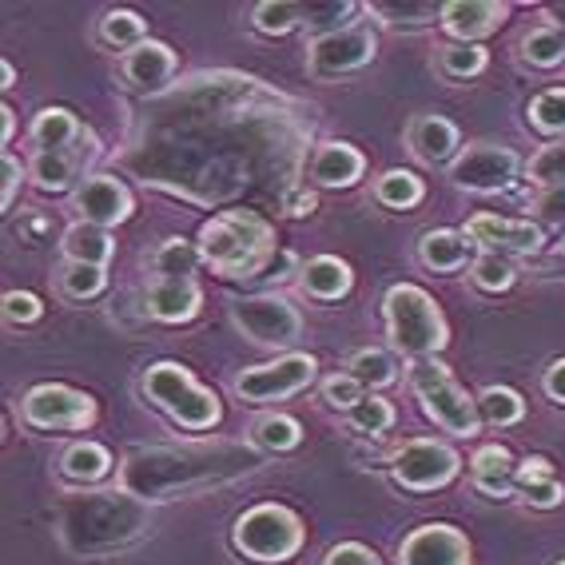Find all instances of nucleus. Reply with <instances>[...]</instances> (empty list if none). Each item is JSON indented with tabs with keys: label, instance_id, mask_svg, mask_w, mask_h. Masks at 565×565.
I'll return each mask as SVG.
<instances>
[{
	"label": "nucleus",
	"instance_id": "45",
	"mask_svg": "<svg viewBox=\"0 0 565 565\" xmlns=\"http://www.w3.org/2000/svg\"><path fill=\"white\" fill-rule=\"evenodd\" d=\"M0 163H4V192H0V207L9 212L12 200H17V188H21V180H24V168L12 152H4V160H0Z\"/></svg>",
	"mask_w": 565,
	"mask_h": 565
},
{
	"label": "nucleus",
	"instance_id": "36",
	"mask_svg": "<svg viewBox=\"0 0 565 565\" xmlns=\"http://www.w3.org/2000/svg\"><path fill=\"white\" fill-rule=\"evenodd\" d=\"M347 374H354L363 386H391L394 383V359L379 347H366V351H354L351 363H347Z\"/></svg>",
	"mask_w": 565,
	"mask_h": 565
},
{
	"label": "nucleus",
	"instance_id": "46",
	"mask_svg": "<svg viewBox=\"0 0 565 565\" xmlns=\"http://www.w3.org/2000/svg\"><path fill=\"white\" fill-rule=\"evenodd\" d=\"M534 207L545 215V220H565V183L562 188H542Z\"/></svg>",
	"mask_w": 565,
	"mask_h": 565
},
{
	"label": "nucleus",
	"instance_id": "42",
	"mask_svg": "<svg viewBox=\"0 0 565 565\" xmlns=\"http://www.w3.org/2000/svg\"><path fill=\"white\" fill-rule=\"evenodd\" d=\"M41 311H44L41 299H36L32 291H9L4 295V319H9V323H36Z\"/></svg>",
	"mask_w": 565,
	"mask_h": 565
},
{
	"label": "nucleus",
	"instance_id": "32",
	"mask_svg": "<svg viewBox=\"0 0 565 565\" xmlns=\"http://www.w3.org/2000/svg\"><path fill=\"white\" fill-rule=\"evenodd\" d=\"M299 438H303V430H299V423L287 418V414H263L259 423L252 426V443L259 446V450H271V455L295 450Z\"/></svg>",
	"mask_w": 565,
	"mask_h": 565
},
{
	"label": "nucleus",
	"instance_id": "9",
	"mask_svg": "<svg viewBox=\"0 0 565 565\" xmlns=\"http://www.w3.org/2000/svg\"><path fill=\"white\" fill-rule=\"evenodd\" d=\"M522 172V160H518L514 148L505 143H470L458 152V160L450 163V180L462 188V192H505L510 183Z\"/></svg>",
	"mask_w": 565,
	"mask_h": 565
},
{
	"label": "nucleus",
	"instance_id": "2",
	"mask_svg": "<svg viewBox=\"0 0 565 565\" xmlns=\"http://www.w3.org/2000/svg\"><path fill=\"white\" fill-rule=\"evenodd\" d=\"M386 315V334H391V347L406 359H435L446 347L450 331H446L443 307L435 303V295L414 287V282H394L383 299Z\"/></svg>",
	"mask_w": 565,
	"mask_h": 565
},
{
	"label": "nucleus",
	"instance_id": "7",
	"mask_svg": "<svg viewBox=\"0 0 565 565\" xmlns=\"http://www.w3.org/2000/svg\"><path fill=\"white\" fill-rule=\"evenodd\" d=\"M24 423L36 430H84L96 418L92 394L76 391L64 383H41L21 398Z\"/></svg>",
	"mask_w": 565,
	"mask_h": 565
},
{
	"label": "nucleus",
	"instance_id": "17",
	"mask_svg": "<svg viewBox=\"0 0 565 565\" xmlns=\"http://www.w3.org/2000/svg\"><path fill=\"white\" fill-rule=\"evenodd\" d=\"M200 299L203 291L195 279H152L148 282V295H143L148 315L160 319V323H188V319H195Z\"/></svg>",
	"mask_w": 565,
	"mask_h": 565
},
{
	"label": "nucleus",
	"instance_id": "40",
	"mask_svg": "<svg viewBox=\"0 0 565 565\" xmlns=\"http://www.w3.org/2000/svg\"><path fill=\"white\" fill-rule=\"evenodd\" d=\"M104 282H108V267H92V263H64V271H61V287L72 299L100 295Z\"/></svg>",
	"mask_w": 565,
	"mask_h": 565
},
{
	"label": "nucleus",
	"instance_id": "50",
	"mask_svg": "<svg viewBox=\"0 0 565 565\" xmlns=\"http://www.w3.org/2000/svg\"><path fill=\"white\" fill-rule=\"evenodd\" d=\"M12 131H17V111L4 104V108H0V143H9Z\"/></svg>",
	"mask_w": 565,
	"mask_h": 565
},
{
	"label": "nucleus",
	"instance_id": "26",
	"mask_svg": "<svg viewBox=\"0 0 565 565\" xmlns=\"http://www.w3.org/2000/svg\"><path fill=\"white\" fill-rule=\"evenodd\" d=\"M426 195L423 180L414 172H406V168H391V172H383L379 180H374V200L383 203V207H394V212H411V207H418Z\"/></svg>",
	"mask_w": 565,
	"mask_h": 565
},
{
	"label": "nucleus",
	"instance_id": "13",
	"mask_svg": "<svg viewBox=\"0 0 565 565\" xmlns=\"http://www.w3.org/2000/svg\"><path fill=\"white\" fill-rule=\"evenodd\" d=\"M398 565H470V542L462 530L446 522L418 525L398 545Z\"/></svg>",
	"mask_w": 565,
	"mask_h": 565
},
{
	"label": "nucleus",
	"instance_id": "14",
	"mask_svg": "<svg viewBox=\"0 0 565 565\" xmlns=\"http://www.w3.org/2000/svg\"><path fill=\"white\" fill-rule=\"evenodd\" d=\"M505 17H510V9L498 4V0H450V4L438 9L443 29L462 44H478L486 36H494L505 24Z\"/></svg>",
	"mask_w": 565,
	"mask_h": 565
},
{
	"label": "nucleus",
	"instance_id": "35",
	"mask_svg": "<svg viewBox=\"0 0 565 565\" xmlns=\"http://www.w3.org/2000/svg\"><path fill=\"white\" fill-rule=\"evenodd\" d=\"M530 124H534L542 136H562L565 140V88H545L537 92L530 108H525Z\"/></svg>",
	"mask_w": 565,
	"mask_h": 565
},
{
	"label": "nucleus",
	"instance_id": "23",
	"mask_svg": "<svg viewBox=\"0 0 565 565\" xmlns=\"http://www.w3.org/2000/svg\"><path fill=\"white\" fill-rule=\"evenodd\" d=\"M111 252H116V239L108 235V227H96V223H72L64 232V255L68 263H92V267H108Z\"/></svg>",
	"mask_w": 565,
	"mask_h": 565
},
{
	"label": "nucleus",
	"instance_id": "4",
	"mask_svg": "<svg viewBox=\"0 0 565 565\" xmlns=\"http://www.w3.org/2000/svg\"><path fill=\"white\" fill-rule=\"evenodd\" d=\"M232 542H235V550H239L243 557H252V562L279 565L299 554V545H303V522H299V514L287 510V505L263 502V505H252L247 514L235 518Z\"/></svg>",
	"mask_w": 565,
	"mask_h": 565
},
{
	"label": "nucleus",
	"instance_id": "52",
	"mask_svg": "<svg viewBox=\"0 0 565 565\" xmlns=\"http://www.w3.org/2000/svg\"><path fill=\"white\" fill-rule=\"evenodd\" d=\"M562 255H565V235H562Z\"/></svg>",
	"mask_w": 565,
	"mask_h": 565
},
{
	"label": "nucleus",
	"instance_id": "27",
	"mask_svg": "<svg viewBox=\"0 0 565 565\" xmlns=\"http://www.w3.org/2000/svg\"><path fill=\"white\" fill-rule=\"evenodd\" d=\"M522 61L534 68H557L565 64V29L557 24H537L522 36Z\"/></svg>",
	"mask_w": 565,
	"mask_h": 565
},
{
	"label": "nucleus",
	"instance_id": "51",
	"mask_svg": "<svg viewBox=\"0 0 565 565\" xmlns=\"http://www.w3.org/2000/svg\"><path fill=\"white\" fill-rule=\"evenodd\" d=\"M0 81H4V88H12V81H17V68H12V61L0 64Z\"/></svg>",
	"mask_w": 565,
	"mask_h": 565
},
{
	"label": "nucleus",
	"instance_id": "16",
	"mask_svg": "<svg viewBox=\"0 0 565 565\" xmlns=\"http://www.w3.org/2000/svg\"><path fill=\"white\" fill-rule=\"evenodd\" d=\"M363 152L351 148L343 140H331V143H319L307 163V175H311L315 188H351V183L363 180Z\"/></svg>",
	"mask_w": 565,
	"mask_h": 565
},
{
	"label": "nucleus",
	"instance_id": "43",
	"mask_svg": "<svg viewBox=\"0 0 565 565\" xmlns=\"http://www.w3.org/2000/svg\"><path fill=\"white\" fill-rule=\"evenodd\" d=\"M327 565H386V562L379 554H374L371 545H363V542H343V545H334L331 554H327Z\"/></svg>",
	"mask_w": 565,
	"mask_h": 565
},
{
	"label": "nucleus",
	"instance_id": "5",
	"mask_svg": "<svg viewBox=\"0 0 565 565\" xmlns=\"http://www.w3.org/2000/svg\"><path fill=\"white\" fill-rule=\"evenodd\" d=\"M411 386H414V394H418L423 411L443 426L446 435H458V438L478 435V426H482V418H478V398H470V394L455 383V374H450L446 363H438V359H418V363L411 366Z\"/></svg>",
	"mask_w": 565,
	"mask_h": 565
},
{
	"label": "nucleus",
	"instance_id": "24",
	"mask_svg": "<svg viewBox=\"0 0 565 565\" xmlns=\"http://www.w3.org/2000/svg\"><path fill=\"white\" fill-rule=\"evenodd\" d=\"M84 131L76 124L68 108H44L36 120H32V143L41 148V152H68L72 143L81 140Z\"/></svg>",
	"mask_w": 565,
	"mask_h": 565
},
{
	"label": "nucleus",
	"instance_id": "48",
	"mask_svg": "<svg viewBox=\"0 0 565 565\" xmlns=\"http://www.w3.org/2000/svg\"><path fill=\"white\" fill-rule=\"evenodd\" d=\"M542 391L550 394L554 403H562V406H565V359H557V363L545 366V374H542Z\"/></svg>",
	"mask_w": 565,
	"mask_h": 565
},
{
	"label": "nucleus",
	"instance_id": "1",
	"mask_svg": "<svg viewBox=\"0 0 565 565\" xmlns=\"http://www.w3.org/2000/svg\"><path fill=\"white\" fill-rule=\"evenodd\" d=\"M200 255L212 263L223 279H247L267 267L275 255V227L255 212H223L203 223L200 232Z\"/></svg>",
	"mask_w": 565,
	"mask_h": 565
},
{
	"label": "nucleus",
	"instance_id": "8",
	"mask_svg": "<svg viewBox=\"0 0 565 565\" xmlns=\"http://www.w3.org/2000/svg\"><path fill=\"white\" fill-rule=\"evenodd\" d=\"M315 371H319V363L311 354H282L275 363H259L252 371H243L235 379V394L243 403H279V398L307 391L315 383Z\"/></svg>",
	"mask_w": 565,
	"mask_h": 565
},
{
	"label": "nucleus",
	"instance_id": "15",
	"mask_svg": "<svg viewBox=\"0 0 565 565\" xmlns=\"http://www.w3.org/2000/svg\"><path fill=\"white\" fill-rule=\"evenodd\" d=\"M76 212H81L84 223L116 227L131 215V192L116 175H88L76 188Z\"/></svg>",
	"mask_w": 565,
	"mask_h": 565
},
{
	"label": "nucleus",
	"instance_id": "30",
	"mask_svg": "<svg viewBox=\"0 0 565 565\" xmlns=\"http://www.w3.org/2000/svg\"><path fill=\"white\" fill-rule=\"evenodd\" d=\"M200 247L188 239H163L160 252L152 255L156 279H192V271L200 267Z\"/></svg>",
	"mask_w": 565,
	"mask_h": 565
},
{
	"label": "nucleus",
	"instance_id": "53",
	"mask_svg": "<svg viewBox=\"0 0 565 565\" xmlns=\"http://www.w3.org/2000/svg\"><path fill=\"white\" fill-rule=\"evenodd\" d=\"M557 565H565V562H557Z\"/></svg>",
	"mask_w": 565,
	"mask_h": 565
},
{
	"label": "nucleus",
	"instance_id": "19",
	"mask_svg": "<svg viewBox=\"0 0 565 565\" xmlns=\"http://www.w3.org/2000/svg\"><path fill=\"white\" fill-rule=\"evenodd\" d=\"M470 482L490 498H510L518 486V462L505 446H482L470 458Z\"/></svg>",
	"mask_w": 565,
	"mask_h": 565
},
{
	"label": "nucleus",
	"instance_id": "11",
	"mask_svg": "<svg viewBox=\"0 0 565 565\" xmlns=\"http://www.w3.org/2000/svg\"><path fill=\"white\" fill-rule=\"evenodd\" d=\"M374 52H379V41L366 24H343V29L323 32L311 44V72L319 81H334V76L366 68L374 61Z\"/></svg>",
	"mask_w": 565,
	"mask_h": 565
},
{
	"label": "nucleus",
	"instance_id": "22",
	"mask_svg": "<svg viewBox=\"0 0 565 565\" xmlns=\"http://www.w3.org/2000/svg\"><path fill=\"white\" fill-rule=\"evenodd\" d=\"M299 282H303V291L311 295V299H343L347 291H351V267H347L343 259H334V255H319V259H311L299 271Z\"/></svg>",
	"mask_w": 565,
	"mask_h": 565
},
{
	"label": "nucleus",
	"instance_id": "3",
	"mask_svg": "<svg viewBox=\"0 0 565 565\" xmlns=\"http://www.w3.org/2000/svg\"><path fill=\"white\" fill-rule=\"evenodd\" d=\"M143 394H148L172 423H180L183 430H212L223 414L215 391L195 383L192 371L180 363L148 366V371H143Z\"/></svg>",
	"mask_w": 565,
	"mask_h": 565
},
{
	"label": "nucleus",
	"instance_id": "18",
	"mask_svg": "<svg viewBox=\"0 0 565 565\" xmlns=\"http://www.w3.org/2000/svg\"><path fill=\"white\" fill-rule=\"evenodd\" d=\"M406 143L411 152L423 163H455L458 152H462V140H458V128L446 116H418L406 131Z\"/></svg>",
	"mask_w": 565,
	"mask_h": 565
},
{
	"label": "nucleus",
	"instance_id": "6",
	"mask_svg": "<svg viewBox=\"0 0 565 565\" xmlns=\"http://www.w3.org/2000/svg\"><path fill=\"white\" fill-rule=\"evenodd\" d=\"M458 466H462V458H458L455 446L438 443V438H411L394 450L391 475L403 490L423 494V490H438V486L450 482L458 475Z\"/></svg>",
	"mask_w": 565,
	"mask_h": 565
},
{
	"label": "nucleus",
	"instance_id": "49",
	"mask_svg": "<svg viewBox=\"0 0 565 565\" xmlns=\"http://www.w3.org/2000/svg\"><path fill=\"white\" fill-rule=\"evenodd\" d=\"M282 207L291 215H311L315 207H319V200H315V192H307V188H295V192L282 195Z\"/></svg>",
	"mask_w": 565,
	"mask_h": 565
},
{
	"label": "nucleus",
	"instance_id": "10",
	"mask_svg": "<svg viewBox=\"0 0 565 565\" xmlns=\"http://www.w3.org/2000/svg\"><path fill=\"white\" fill-rule=\"evenodd\" d=\"M232 319L252 343L263 347H291L303 334V315L295 311L279 295H252L232 307Z\"/></svg>",
	"mask_w": 565,
	"mask_h": 565
},
{
	"label": "nucleus",
	"instance_id": "41",
	"mask_svg": "<svg viewBox=\"0 0 565 565\" xmlns=\"http://www.w3.org/2000/svg\"><path fill=\"white\" fill-rule=\"evenodd\" d=\"M363 391L366 386L354 379V374H331L323 383V398L334 406V411H351L359 398H363Z\"/></svg>",
	"mask_w": 565,
	"mask_h": 565
},
{
	"label": "nucleus",
	"instance_id": "25",
	"mask_svg": "<svg viewBox=\"0 0 565 565\" xmlns=\"http://www.w3.org/2000/svg\"><path fill=\"white\" fill-rule=\"evenodd\" d=\"M108 470H111V455L100 443H72L61 455V475L68 482H81V486L100 482Z\"/></svg>",
	"mask_w": 565,
	"mask_h": 565
},
{
	"label": "nucleus",
	"instance_id": "44",
	"mask_svg": "<svg viewBox=\"0 0 565 565\" xmlns=\"http://www.w3.org/2000/svg\"><path fill=\"white\" fill-rule=\"evenodd\" d=\"M522 490V498L530 505H537V510H554L557 502L565 498V490H562V482L557 478H545V482H530V486H518Z\"/></svg>",
	"mask_w": 565,
	"mask_h": 565
},
{
	"label": "nucleus",
	"instance_id": "34",
	"mask_svg": "<svg viewBox=\"0 0 565 565\" xmlns=\"http://www.w3.org/2000/svg\"><path fill=\"white\" fill-rule=\"evenodd\" d=\"M470 279H475L482 291H510L518 279V263L510 259V255L482 252L475 263H470Z\"/></svg>",
	"mask_w": 565,
	"mask_h": 565
},
{
	"label": "nucleus",
	"instance_id": "38",
	"mask_svg": "<svg viewBox=\"0 0 565 565\" xmlns=\"http://www.w3.org/2000/svg\"><path fill=\"white\" fill-rule=\"evenodd\" d=\"M347 418H351V426L359 435H383L394 423V406L386 403V398H379V394H363V398L347 411Z\"/></svg>",
	"mask_w": 565,
	"mask_h": 565
},
{
	"label": "nucleus",
	"instance_id": "47",
	"mask_svg": "<svg viewBox=\"0 0 565 565\" xmlns=\"http://www.w3.org/2000/svg\"><path fill=\"white\" fill-rule=\"evenodd\" d=\"M545 478H554V466H550V458L534 455V458H525V462H518V486L545 482Z\"/></svg>",
	"mask_w": 565,
	"mask_h": 565
},
{
	"label": "nucleus",
	"instance_id": "31",
	"mask_svg": "<svg viewBox=\"0 0 565 565\" xmlns=\"http://www.w3.org/2000/svg\"><path fill=\"white\" fill-rule=\"evenodd\" d=\"M100 41L111 44V49H140L143 41H148V24H143L140 12L131 9H111L104 12L100 21Z\"/></svg>",
	"mask_w": 565,
	"mask_h": 565
},
{
	"label": "nucleus",
	"instance_id": "33",
	"mask_svg": "<svg viewBox=\"0 0 565 565\" xmlns=\"http://www.w3.org/2000/svg\"><path fill=\"white\" fill-rule=\"evenodd\" d=\"M438 64L450 81H470V76H482L486 64H490V52L482 44H462V41H450L443 52H438Z\"/></svg>",
	"mask_w": 565,
	"mask_h": 565
},
{
	"label": "nucleus",
	"instance_id": "29",
	"mask_svg": "<svg viewBox=\"0 0 565 565\" xmlns=\"http://www.w3.org/2000/svg\"><path fill=\"white\" fill-rule=\"evenodd\" d=\"M76 168H81V156L72 152H36L32 160V183L41 192H64L76 180Z\"/></svg>",
	"mask_w": 565,
	"mask_h": 565
},
{
	"label": "nucleus",
	"instance_id": "39",
	"mask_svg": "<svg viewBox=\"0 0 565 565\" xmlns=\"http://www.w3.org/2000/svg\"><path fill=\"white\" fill-rule=\"evenodd\" d=\"M525 175L537 183V188H562L565 183V140H554L537 148L534 160L525 163Z\"/></svg>",
	"mask_w": 565,
	"mask_h": 565
},
{
	"label": "nucleus",
	"instance_id": "21",
	"mask_svg": "<svg viewBox=\"0 0 565 565\" xmlns=\"http://www.w3.org/2000/svg\"><path fill=\"white\" fill-rule=\"evenodd\" d=\"M475 255V243L466 239V232H450V227H438V232H426L418 239V259L430 267V271H458L466 267Z\"/></svg>",
	"mask_w": 565,
	"mask_h": 565
},
{
	"label": "nucleus",
	"instance_id": "37",
	"mask_svg": "<svg viewBox=\"0 0 565 565\" xmlns=\"http://www.w3.org/2000/svg\"><path fill=\"white\" fill-rule=\"evenodd\" d=\"M303 4H291V0H263V4H255L252 21L267 36H282V32H291L295 24L303 21Z\"/></svg>",
	"mask_w": 565,
	"mask_h": 565
},
{
	"label": "nucleus",
	"instance_id": "12",
	"mask_svg": "<svg viewBox=\"0 0 565 565\" xmlns=\"http://www.w3.org/2000/svg\"><path fill=\"white\" fill-rule=\"evenodd\" d=\"M466 239L482 247V252H498V255H534L542 252V227L530 220H502L494 212H478L466 220Z\"/></svg>",
	"mask_w": 565,
	"mask_h": 565
},
{
	"label": "nucleus",
	"instance_id": "28",
	"mask_svg": "<svg viewBox=\"0 0 565 565\" xmlns=\"http://www.w3.org/2000/svg\"><path fill=\"white\" fill-rule=\"evenodd\" d=\"M478 418L486 426H514L525 418V403L522 394L510 391V386H486L478 394Z\"/></svg>",
	"mask_w": 565,
	"mask_h": 565
},
{
	"label": "nucleus",
	"instance_id": "20",
	"mask_svg": "<svg viewBox=\"0 0 565 565\" xmlns=\"http://www.w3.org/2000/svg\"><path fill=\"white\" fill-rule=\"evenodd\" d=\"M175 72V52L160 41H143L140 49L124 52V81L131 88H160L163 81H172Z\"/></svg>",
	"mask_w": 565,
	"mask_h": 565
}]
</instances>
